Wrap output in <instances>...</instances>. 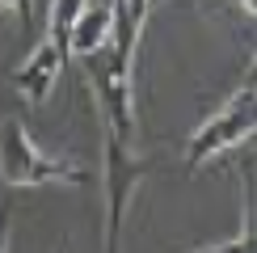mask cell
<instances>
[{"label":"cell","mask_w":257,"mask_h":253,"mask_svg":"<svg viewBox=\"0 0 257 253\" xmlns=\"http://www.w3.org/2000/svg\"><path fill=\"white\" fill-rule=\"evenodd\" d=\"M0 177L5 186H89L93 173L76 161H59V156L38 152L21 118L0 122Z\"/></svg>","instance_id":"cell-1"},{"label":"cell","mask_w":257,"mask_h":253,"mask_svg":"<svg viewBox=\"0 0 257 253\" xmlns=\"http://www.w3.org/2000/svg\"><path fill=\"white\" fill-rule=\"evenodd\" d=\"M84 72L93 80V93H97L101 118H105V135H114L118 144L131 148L135 140V110H131V68L118 63V55L105 42L101 51L84 55Z\"/></svg>","instance_id":"cell-2"},{"label":"cell","mask_w":257,"mask_h":253,"mask_svg":"<svg viewBox=\"0 0 257 253\" xmlns=\"http://www.w3.org/2000/svg\"><path fill=\"white\" fill-rule=\"evenodd\" d=\"M249 135H253V80H244L240 89L232 93V97L223 101L194 135H190L186 161L190 165H202V161H211V156H219L223 148L249 140Z\"/></svg>","instance_id":"cell-3"},{"label":"cell","mask_w":257,"mask_h":253,"mask_svg":"<svg viewBox=\"0 0 257 253\" xmlns=\"http://www.w3.org/2000/svg\"><path fill=\"white\" fill-rule=\"evenodd\" d=\"M63 59H68V51L59 47L55 38H42L34 51L26 55V63L13 72V84H17V93L26 101H34L42 105L51 97V89H55V80H59V72H63Z\"/></svg>","instance_id":"cell-4"},{"label":"cell","mask_w":257,"mask_h":253,"mask_svg":"<svg viewBox=\"0 0 257 253\" xmlns=\"http://www.w3.org/2000/svg\"><path fill=\"white\" fill-rule=\"evenodd\" d=\"M114 38V0H84L68 30V55H93Z\"/></svg>","instance_id":"cell-5"},{"label":"cell","mask_w":257,"mask_h":253,"mask_svg":"<svg viewBox=\"0 0 257 253\" xmlns=\"http://www.w3.org/2000/svg\"><path fill=\"white\" fill-rule=\"evenodd\" d=\"M80 9H84V0H55V5H51V30H47V38H55L63 51H68V30H72V21H76Z\"/></svg>","instance_id":"cell-6"},{"label":"cell","mask_w":257,"mask_h":253,"mask_svg":"<svg viewBox=\"0 0 257 253\" xmlns=\"http://www.w3.org/2000/svg\"><path fill=\"white\" fill-rule=\"evenodd\" d=\"M202 253H253V207L244 203V228L236 232V236L215 245V249H202Z\"/></svg>","instance_id":"cell-7"},{"label":"cell","mask_w":257,"mask_h":253,"mask_svg":"<svg viewBox=\"0 0 257 253\" xmlns=\"http://www.w3.org/2000/svg\"><path fill=\"white\" fill-rule=\"evenodd\" d=\"M0 13H13L21 26H30V17H34V0H0Z\"/></svg>","instance_id":"cell-8"},{"label":"cell","mask_w":257,"mask_h":253,"mask_svg":"<svg viewBox=\"0 0 257 253\" xmlns=\"http://www.w3.org/2000/svg\"><path fill=\"white\" fill-rule=\"evenodd\" d=\"M9 224H13V203L0 198V253H9Z\"/></svg>","instance_id":"cell-9"},{"label":"cell","mask_w":257,"mask_h":253,"mask_svg":"<svg viewBox=\"0 0 257 253\" xmlns=\"http://www.w3.org/2000/svg\"><path fill=\"white\" fill-rule=\"evenodd\" d=\"M240 5H244V13H249V17L257 13V0H240Z\"/></svg>","instance_id":"cell-10"},{"label":"cell","mask_w":257,"mask_h":253,"mask_svg":"<svg viewBox=\"0 0 257 253\" xmlns=\"http://www.w3.org/2000/svg\"><path fill=\"white\" fill-rule=\"evenodd\" d=\"M148 5H156V0H148Z\"/></svg>","instance_id":"cell-11"}]
</instances>
